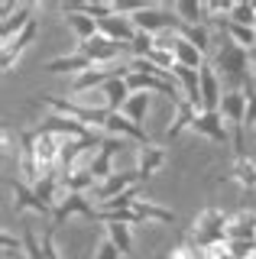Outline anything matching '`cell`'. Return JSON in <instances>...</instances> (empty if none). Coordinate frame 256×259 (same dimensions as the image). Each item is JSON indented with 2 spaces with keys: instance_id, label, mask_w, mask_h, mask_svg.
<instances>
[{
  "instance_id": "obj_42",
  "label": "cell",
  "mask_w": 256,
  "mask_h": 259,
  "mask_svg": "<svg viewBox=\"0 0 256 259\" xmlns=\"http://www.w3.org/2000/svg\"><path fill=\"white\" fill-rule=\"evenodd\" d=\"M165 256H169V259H201V256H198V246H195V243H191L188 237H182Z\"/></svg>"
},
{
  "instance_id": "obj_13",
  "label": "cell",
  "mask_w": 256,
  "mask_h": 259,
  "mask_svg": "<svg viewBox=\"0 0 256 259\" xmlns=\"http://www.w3.org/2000/svg\"><path fill=\"white\" fill-rule=\"evenodd\" d=\"M78 52H81L84 59L94 65V68H107L110 62H117V55H120V42H110L107 36H94L91 42L78 46Z\"/></svg>"
},
{
  "instance_id": "obj_41",
  "label": "cell",
  "mask_w": 256,
  "mask_h": 259,
  "mask_svg": "<svg viewBox=\"0 0 256 259\" xmlns=\"http://www.w3.org/2000/svg\"><path fill=\"white\" fill-rule=\"evenodd\" d=\"M201 259H234L230 256V240H218V243H207V246L198 249Z\"/></svg>"
},
{
  "instance_id": "obj_40",
  "label": "cell",
  "mask_w": 256,
  "mask_h": 259,
  "mask_svg": "<svg viewBox=\"0 0 256 259\" xmlns=\"http://www.w3.org/2000/svg\"><path fill=\"white\" fill-rule=\"evenodd\" d=\"M159 46V36H153V32H140L137 29V39L130 42V52L133 59H149V52Z\"/></svg>"
},
{
  "instance_id": "obj_18",
  "label": "cell",
  "mask_w": 256,
  "mask_h": 259,
  "mask_svg": "<svg viewBox=\"0 0 256 259\" xmlns=\"http://www.w3.org/2000/svg\"><path fill=\"white\" fill-rule=\"evenodd\" d=\"M104 130H107V136H120V140H133V143H140V146H146L149 143V133L143 126H137L126 113H110L107 117V123H104Z\"/></svg>"
},
{
  "instance_id": "obj_12",
  "label": "cell",
  "mask_w": 256,
  "mask_h": 259,
  "mask_svg": "<svg viewBox=\"0 0 256 259\" xmlns=\"http://www.w3.org/2000/svg\"><path fill=\"white\" fill-rule=\"evenodd\" d=\"M172 81L179 84L182 97H185L191 107L204 113V101H201V78H198V71H195V68H185V65H175V68H172Z\"/></svg>"
},
{
  "instance_id": "obj_2",
  "label": "cell",
  "mask_w": 256,
  "mask_h": 259,
  "mask_svg": "<svg viewBox=\"0 0 256 259\" xmlns=\"http://www.w3.org/2000/svg\"><path fill=\"white\" fill-rule=\"evenodd\" d=\"M246 104H250V94H246V91H224V101H221V117H224V123H227L230 143H234V156H246V149H243Z\"/></svg>"
},
{
  "instance_id": "obj_9",
  "label": "cell",
  "mask_w": 256,
  "mask_h": 259,
  "mask_svg": "<svg viewBox=\"0 0 256 259\" xmlns=\"http://www.w3.org/2000/svg\"><path fill=\"white\" fill-rule=\"evenodd\" d=\"M39 130H42V133H55V136H62V140H98V133H94L91 126H84L81 120L59 117V113L46 117L42 123H39Z\"/></svg>"
},
{
  "instance_id": "obj_14",
  "label": "cell",
  "mask_w": 256,
  "mask_h": 259,
  "mask_svg": "<svg viewBox=\"0 0 256 259\" xmlns=\"http://www.w3.org/2000/svg\"><path fill=\"white\" fill-rule=\"evenodd\" d=\"M98 32H101V36H107L110 42L126 46V49H130L133 39H137V26H133V20H130V16H123V13H114V16H107V20H101L98 23Z\"/></svg>"
},
{
  "instance_id": "obj_34",
  "label": "cell",
  "mask_w": 256,
  "mask_h": 259,
  "mask_svg": "<svg viewBox=\"0 0 256 259\" xmlns=\"http://www.w3.org/2000/svg\"><path fill=\"white\" fill-rule=\"evenodd\" d=\"M65 10H78L84 16H91V20H107V16L117 13V4H107V0H81V4H62Z\"/></svg>"
},
{
  "instance_id": "obj_25",
  "label": "cell",
  "mask_w": 256,
  "mask_h": 259,
  "mask_svg": "<svg viewBox=\"0 0 256 259\" xmlns=\"http://www.w3.org/2000/svg\"><path fill=\"white\" fill-rule=\"evenodd\" d=\"M62 13H65V23L71 26V32L78 36V46L91 42L94 36H101V32H98V20H91V16H84L78 10H65V7H62Z\"/></svg>"
},
{
  "instance_id": "obj_5",
  "label": "cell",
  "mask_w": 256,
  "mask_h": 259,
  "mask_svg": "<svg viewBox=\"0 0 256 259\" xmlns=\"http://www.w3.org/2000/svg\"><path fill=\"white\" fill-rule=\"evenodd\" d=\"M17 178H23L26 185L42 182V168L36 162V130H23L20 133V152H17Z\"/></svg>"
},
{
  "instance_id": "obj_11",
  "label": "cell",
  "mask_w": 256,
  "mask_h": 259,
  "mask_svg": "<svg viewBox=\"0 0 256 259\" xmlns=\"http://www.w3.org/2000/svg\"><path fill=\"white\" fill-rule=\"evenodd\" d=\"M133 188H140V172H137V168L114 172L107 182L98 185V201H101V204H104V201H114V198H120V194H126V191H133Z\"/></svg>"
},
{
  "instance_id": "obj_38",
  "label": "cell",
  "mask_w": 256,
  "mask_h": 259,
  "mask_svg": "<svg viewBox=\"0 0 256 259\" xmlns=\"http://www.w3.org/2000/svg\"><path fill=\"white\" fill-rule=\"evenodd\" d=\"M88 168H91V175H94V182H98V185H101V182H107V178L114 175V152H107V149L101 146L98 156L88 162Z\"/></svg>"
},
{
  "instance_id": "obj_17",
  "label": "cell",
  "mask_w": 256,
  "mask_h": 259,
  "mask_svg": "<svg viewBox=\"0 0 256 259\" xmlns=\"http://www.w3.org/2000/svg\"><path fill=\"white\" fill-rule=\"evenodd\" d=\"M165 159H169L165 146H159V143L140 146V152H137V172H140V182H149V178H153L159 168L165 165Z\"/></svg>"
},
{
  "instance_id": "obj_50",
  "label": "cell",
  "mask_w": 256,
  "mask_h": 259,
  "mask_svg": "<svg viewBox=\"0 0 256 259\" xmlns=\"http://www.w3.org/2000/svg\"><path fill=\"white\" fill-rule=\"evenodd\" d=\"M13 259H29V256H26V253H17V256H13Z\"/></svg>"
},
{
  "instance_id": "obj_27",
  "label": "cell",
  "mask_w": 256,
  "mask_h": 259,
  "mask_svg": "<svg viewBox=\"0 0 256 259\" xmlns=\"http://www.w3.org/2000/svg\"><path fill=\"white\" fill-rule=\"evenodd\" d=\"M59 182H62V191L65 194H84L91 185H98L88 165H78V168H71V172H62Z\"/></svg>"
},
{
  "instance_id": "obj_31",
  "label": "cell",
  "mask_w": 256,
  "mask_h": 259,
  "mask_svg": "<svg viewBox=\"0 0 256 259\" xmlns=\"http://www.w3.org/2000/svg\"><path fill=\"white\" fill-rule=\"evenodd\" d=\"M94 143H98V140H62L59 168H62V172H71V168H78V159H81V152L91 149Z\"/></svg>"
},
{
  "instance_id": "obj_16",
  "label": "cell",
  "mask_w": 256,
  "mask_h": 259,
  "mask_svg": "<svg viewBox=\"0 0 256 259\" xmlns=\"http://www.w3.org/2000/svg\"><path fill=\"white\" fill-rule=\"evenodd\" d=\"M198 136H204V140L211 143H230V133H227V123H224L221 110H204L195 117V123H191Z\"/></svg>"
},
{
  "instance_id": "obj_1",
  "label": "cell",
  "mask_w": 256,
  "mask_h": 259,
  "mask_svg": "<svg viewBox=\"0 0 256 259\" xmlns=\"http://www.w3.org/2000/svg\"><path fill=\"white\" fill-rule=\"evenodd\" d=\"M214 71L230 84V91H246L250 88V52L246 49H240L237 42H224L218 52H214Z\"/></svg>"
},
{
  "instance_id": "obj_24",
  "label": "cell",
  "mask_w": 256,
  "mask_h": 259,
  "mask_svg": "<svg viewBox=\"0 0 256 259\" xmlns=\"http://www.w3.org/2000/svg\"><path fill=\"white\" fill-rule=\"evenodd\" d=\"M198 113H201V110H195L188 101H179V104H175V117L165 123V140L172 143V140H179L185 130H191V123H195Z\"/></svg>"
},
{
  "instance_id": "obj_8",
  "label": "cell",
  "mask_w": 256,
  "mask_h": 259,
  "mask_svg": "<svg viewBox=\"0 0 256 259\" xmlns=\"http://www.w3.org/2000/svg\"><path fill=\"white\" fill-rule=\"evenodd\" d=\"M7 185H10V194H13V207H17V214H20V210H33V214H39V217L52 214V207L46 204V201L36 194L33 185H26L23 178L13 175V178H7Z\"/></svg>"
},
{
  "instance_id": "obj_47",
  "label": "cell",
  "mask_w": 256,
  "mask_h": 259,
  "mask_svg": "<svg viewBox=\"0 0 256 259\" xmlns=\"http://www.w3.org/2000/svg\"><path fill=\"white\" fill-rule=\"evenodd\" d=\"M20 7H23V4H13V0H4V4H0V16H4V20H0V23H7V20H10L13 13L20 10Z\"/></svg>"
},
{
  "instance_id": "obj_37",
  "label": "cell",
  "mask_w": 256,
  "mask_h": 259,
  "mask_svg": "<svg viewBox=\"0 0 256 259\" xmlns=\"http://www.w3.org/2000/svg\"><path fill=\"white\" fill-rule=\"evenodd\" d=\"M179 36L188 39L198 52H204V55L211 52V26H185V23H182V26H179Z\"/></svg>"
},
{
  "instance_id": "obj_15",
  "label": "cell",
  "mask_w": 256,
  "mask_h": 259,
  "mask_svg": "<svg viewBox=\"0 0 256 259\" xmlns=\"http://www.w3.org/2000/svg\"><path fill=\"white\" fill-rule=\"evenodd\" d=\"M23 253H26L29 259H62V253L55 249V233L46 230L42 240H39L33 227H26V230H23Z\"/></svg>"
},
{
  "instance_id": "obj_33",
  "label": "cell",
  "mask_w": 256,
  "mask_h": 259,
  "mask_svg": "<svg viewBox=\"0 0 256 259\" xmlns=\"http://www.w3.org/2000/svg\"><path fill=\"white\" fill-rule=\"evenodd\" d=\"M153 97H156V94L137 91V94L130 97V101H126V107L120 110V113H126V117H130L137 126H143V130H146V117H149V104H153Z\"/></svg>"
},
{
  "instance_id": "obj_28",
  "label": "cell",
  "mask_w": 256,
  "mask_h": 259,
  "mask_svg": "<svg viewBox=\"0 0 256 259\" xmlns=\"http://www.w3.org/2000/svg\"><path fill=\"white\" fill-rule=\"evenodd\" d=\"M172 52H175V62L185 65V68H195V71L204 68V52H198V49L191 46L188 39H182L179 32L172 36Z\"/></svg>"
},
{
  "instance_id": "obj_23",
  "label": "cell",
  "mask_w": 256,
  "mask_h": 259,
  "mask_svg": "<svg viewBox=\"0 0 256 259\" xmlns=\"http://www.w3.org/2000/svg\"><path fill=\"white\" fill-rule=\"evenodd\" d=\"M101 91H104V107H107L110 113H120V110L126 107V101L133 97L130 84H126V75H123V78H120V75H117V78H110L107 84L101 88Z\"/></svg>"
},
{
  "instance_id": "obj_19",
  "label": "cell",
  "mask_w": 256,
  "mask_h": 259,
  "mask_svg": "<svg viewBox=\"0 0 256 259\" xmlns=\"http://www.w3.org/2000/svg\"><path fill=\"white\" fill-rule=\"evenodd\" d=\"M75 214L88 217V221H98V207L88 204L84 194H65V198L55 204V210H52V217H55L59 224H62V221H68V217H75Z\"/></svg>"
},
{
  "instance_id": "obj_7",
  "label": "cell",
  "mask_w": 256,
  "mask_h": 259,
  "mask_svg": "<svg viewBox=\"0 0 256 259\" xmlns=\"http://www.w3.org/2000/svg\"><path fill=\"white\" fill-rule=\"evenodd\" d=\"M59 156H62V136L36 130V162H39V168H42V178H55V175H62V168H59Z\"/></svg>"
},
{
  "instance_id": "obj_49",
  "label": "cell",
  "mask_w": 256,
  "mask_h": 259,
  "mask_svg": "<svg viewBox=\"0 0 256 259\" xmlns=\"http://www.w3.org/2000/svg\"><path fill=\"white\" fill-rule=\"evenodd\" d=\"M250 78L256 81V49H250Z\"/></svg>"
},
{
  "instance_id": "obj_22",
  "label": "cell",
  "mask_w": 256,
  "mask_h": 259,
  "mask_svg": "<svg viewBox=\"0 0 256 259\" xmlns=\"http://www.w3.org/2000/svg\"><path fill=\"white\" fill-rule=\"evenodd\" d=\"M88 68H94L91 62L84 59L81 52H71V55H55V59H49L46 62V71H49V75H71V78H78L81 75V71H88Z\"/></svg>"
},
{
  "instance_id": "obj_10",
  "label": "cell",
  "mask_w": 256,
  "mask_h": 259,
  "mask_svg": "<svg viewBox=\"0 0 256 259\" xmlns=\"http://www.w3.org/2000/svg\"><path fill=\"white\" fill-rule=\"evenodd\" d=\"M36 36H39V23L33 20L26 29L20 32V36H13L10 42H4V52H0V68H4V71H13V65L20 62V55L26 52V46L36 42Z\"/></svg>"
},
{
  "instance_id": "obj_29",
  "label": "cell",
  "mask_w": 256,
  "mask_h": 259,
  "mask_svg": "<svg viewBox=\"0 0 256 259\" xmlns=\"http://www.w3.org/2000/svg\"><path fill=\"white\" fill-rule=\"evenodd\" d=\"M230 182H237L243 191L256 188V162H250V156H234L230 162Z\"/></svg>"
},
{
  "instance_id": "obj_21",
  "label": "cell",
  "mask_w": 256,
  "mask_h": 259,
  "mask_svg": "<svg viewBox=\"0 0 256 259\" xmlns=\"http://www.w3.org/2000/svg\"><path fill=\"white\" fill-rule=\"evenodd\" d=\"M224 233H227V240H256V210L250 207L234 210Z\"/></svg>"
},
{
  "instance_id": "obj_43",
  "label": "cell",
  "mask_w": 256,
  "mask_h": 259,
  "mask_svg": "<svg viewBox=\"0 0 256 259\" xmlns=\"http://www.w3.org/2000/svg\"><path fill=\"white\" fill-rule=\"evenodd\" d=\"M0 246H4V256H10V259L17 256V253H23V240H17L10 230L0 233Z\"/></svg>"
},
{
  "instance_id": "obj_35",
  "label": "cell",
  "mask_w": 256,
  "mask_h": 259,
  "mask_svg": "<svg viewBox=\"0 0 256 259\" xmlns=\"http://www.w3.org/2000/svg\"><path fill=\"white\" fill-rule=\"evenodd\" d=\"M221 29L227 32V39L230 42H237L240 49H256V29L253 26H237V23H230V20H221Z\"/></svg>"
},
{
  "instance_id": "obj_6",
  "label": "cell",
  "mask_w": 256,
  "mask_h": 259,
  "mask_svg": "<svg viewBox=\"0 0 256 259\" xmlns=\"http://www.w3.org/2000/svg\"><path fill=\"white\" fill-rule=\"evenodd\" d=\"M130 20L140 32H153V36H159V32H165V29L179 32V26H182V20L172 10H162V7H153V4H146L143 10H137Z\"/></svg>"
},
{
  "instance_id": "obj_48",
  "label": "cell",
  "mask_w": 256,
  "mask_h": 259,
  "mask_svg": "<svg viewBox=\"0 0 256 259\" xmlns=\"http://www.w3.org/2000/svg\"><path fill=\"white\" fill-rule=\"evenodd\" d=\"M0 149H4V156H10V152H13V136H10V130H4V136H0Z\"/></svg>"
},
{
  "instance_id": "obj_46",
  "label": "cell",
  "mask_w": 256,
  "mask_h": 259,
  "mask_svg": "<svg viewBox=\"0 0 256 259\" xmlns=\"http://www.w3.org/2000/svg\"><path fill=\"white\" fill-rule=\"evenodd\" d=\"M246 94H250V104H246V126H256V91H253V84L246 88Z\"/></svg>"
},
{
  "instance_id": "obj_45",
  "label": "cell",
  "mask_w": 256,
  "mask_h": 259,
  "mask_svg": "<svg viewBox=\"0 0 256 259\" xmlns=\"http://www.w3.org/2000/svg\"><path fill=\"white\" fill-rule=\"evenodd\" d=\"M120 256H123V253H120L110 240H104L101 246H98V253H94V259H120Z\"/></svg>"
},
{
  "instance_id": "obj_26",
  "label": "cell",
  "mask_w": 256,
  "mask_h": 259,
  "mask_svg": "<svg viewBox=\"0 0 256 259\" xmlns=\"http://www.w3.org/2000/svg\"><path fill=\"white\" fill-rule=\"evenodd\" d=\"M33 13H36V4H23L20 10L13 13L10 20H7V23H0V39H4V42H10L13 36H20V32L26 29V26H29L33 20H36Z\"/></svg>"
},
{
  "instance_id": "obj_32",
  "label": "cell",
  "mask_w": 256,
  "mask_h": 259,
  "mask_svg": "<svg viewBox=\"0 0 256 259\" xmlns=\"http://www.w3.org/2000/svg\"><path fill=\"white\" fill-rule=\"evenodd\" d=\"M172 13L179 16L185 26H207V16H204V4H195V0H175Z\"/></svg>"
},
{
  "instance_id": "obj_39",
  "label": "cell",
  "mask_w": 256,
  "mask_h": 259,
  "mask_svg": "<svg viewBox=\"0 0 256 259\" xmlns=\"http://www.w3.org/2000/svg\"><path fill=\"white\" fill-rule=\"evenodd\" d=\"M230 23H237V26H253L256 29V4H250V0H237L234 10H230Z\"/></svg>"
},
{
  "instance_id": "obj_30",
  "label": "cell",
  "mask_w": 256,
  "mask_h": 259,
  "mask_svg": "<svg viewBox=\"0 0 256 259\" xmlns=\"http://www.w3.org/2000/svg\"><path fill=\"white\" fill-rule=\"evenodd\" d=\"M133 210H137L140 214V221L143 224H175V210H169L165 204H156V201H137V204H133Z\"/></svg>"
},
{
  "instance_id": "obj_3",
  "label": "cell",
  "mask_w": 256,
  "mask_h": 259,
  "mask_svg": "<svg viewBox=\"0 0 256 259\" xmlns=\"http://www.w3.org/2000/svg\"><path fill=\"white\" fill-rule=\"evenodd\" d=\"M39 104H46L52 113L59 117H71V120H81L84 126H104L110 117L107 107H94V104H81V101H68V97H55V94H46V97H36Z\"/></svg>"
},
{
  "instance_id": "obj_44",
  "label": "cell",
  "mask_w": 256,
  "mask_h": 259,
  "mask_svg": "<svg viewBox=\"0 0 256 259\" xmlns=\"http://www.w3.org/2000/svg\"><path fill=\"white\" fill-rule=\"evenodd\" d=\"M256 249V240H230V256L234 259H246Z\"/></svg>"
},
{
  "instance_id": "obj_20",
  "label": "cell",
  "mask_w": 256,
  "mask_h": 259,
  "mask_svg": "<svg viewBox=\"0 0 256 259\" xmlns=\"http://www.w3.org/2000/svg\"><path fill=\"white\" fill-rule=\"evenodd\" d=\"M198 78H201V101H204V110H221V75L214 71L211 62H204V68L198 71Z\"/></svg>"
},
{
  "instance_id": "obj_4",
  "label": "cell",
  "mask_w": 256,
  "mask_h": 259,
  "mask_svg": "<svg viewBox=\"0 0 256 259\" xmlns=\"http://www.w3.org/2000/svg\"><path fill=\"white\" fill-rule=\"evenodd\" d=\"M227 221H230V214H224L221 207H204V210H198V217L191 221V233H188V240L195 243L198 249L207 246V243H218V240H227Z\"/></svg>"
},
{
  "instance_id": "obj_36",
  "label": "cell",
  "mask_w": 256,
  "mask_h": 259,
  "mask_svg": "<svg viewBox=\"0 0 256 259\" xmlns=\"http://www.w3.org/2000/svg\"><path fill=\"white\" fill-rule=\"evenodd\" d=\"M107 240L114 243L123 256H133V249H137L133 246V230L126 224H107Z\"/></svg>"
}]
</instances>
